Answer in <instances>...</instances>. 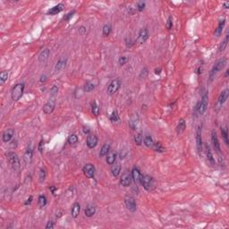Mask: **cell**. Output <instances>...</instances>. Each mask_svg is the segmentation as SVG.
<instances>
[{"label": "cell", "instance_id": "cell-1", "mask_svg": "<svg viewBox=\"0 0 229 229\" xmlns=\"http://www.w3.org/2000/svg\"><path fill=\"white\" fill-rule=\"evenodd\" d=\"M226 62H227V60L226 58L223 57V58H221L219 59L218 61L216 62V64L214 65V66L212 67V69L211 71L210 72V82H212V81L214 80V78L216 77V75H218V73L223 70V68L226 66Z\"/></svg>", "mask_w": 229, "mask_h": 229}, {"label": "cell", "instance_id": "cell-2", "mask_svg": "<svg viewBox=\"0 0 229 229\" xmlns=\"http://www.w3.org/2000/svg\"><path fill=\"white\" fill-rule=\"evenodd\" d=\"M7 159L8 162L10 164V166H12V168L15 171L19 172L21 170V161H20V158L18 157V155L15 152H8L7 153Z\"/></svg>", "mask_w": 229, "mask_h": 229}, {"label": "cell", "instance_id": "cell-3", "mask_svg": "<svg viewBox=\"0 0 229 229\" xmlns=\"http://www.w3.org/2000/svg\"><path fill=\"white\" fill-rule=\"evenodd\" d=\"M24 83H17L12 90V99L13 101H18L22 98L24 91Z\"/></svg>", "mask_w": 229, "mask_h": 229}, {"label": "cell", "instance_id": "cell-4", "mask_svg": "<svg viewBox=\"0 0 229 229\" xmlns=\"http://www.w3.org/2000/svg\"><path fill=\"white\" fill-rule=\"evenodd\" d=\"M208 93H205L202 96V98H201V100L198 103L196 107V111L198 112L199 114L202 116L206 112L208 109Z\"/></svg>", "mask_w": 229, "mask_h": 229}, {"label": "cell", "instance_id": "cell-5", "mask_svg": "<svg viewBox=\"0 0 229 229\" xmlns=\"http://www.w3.org/2000/svg\"><path fill=\"white\" fill-rule=\"evenodd\" d=\"M140 185H142L144 189L147 191H152L155 187V181H154L153 177L146 174V176H143Z\"/></svg>", "mask_w": 229, "mask_h": 229}, {"label": "cell", "instance_id": "cell-6", "mask_svg": "<svg viewBox=\"0 0 229 229\" xmlns=\"http://www.w3.org/2000/svg\"><path fill=\"white\" fill-rule=\"evenodd\" d=\"M124 204L126 208L132 212L136 211L137 210V204H136V200L132 195H126L124 197Z\"/></svg>", "mask_w": 229, "mask_h": 229}, {"label": "cell", "instance_id": "cell-7", "mask_svg": "<svg viewBox=\"0 0 229 229\" xmlns=\"http://www.w3.org/2000/svg\"><path fill=\"white\" fill-rule=\"evenodd\" d=\"M121 87V81L119 79H114L109 83V87H107V93L112 95V94L116 93Z\"/></svg>", "mask_w": 229, "mask_h": 229}, {"label": "cell", "instance_id": "cell-8", "mask_svg": "<svg viewBox=\"0 0 229 229\" xmlns=\"http://www.w3.org/2000/svg\"><path fill=\"white\" fill-rule=\"evenodd\" d=\"M95 166L92 164H86L83 168V172L84 174V176L88 178H93L95 176Z\"/></svg>", "mask_w": 229, "mask_h": 229}, {"label": "cell", "instance_id": "cell-9", "mask_svg": "<svg viewBox=\"0 0 229 229\" xmlns=\"http://www.w3.org/2000/svg\"><path fill=\"white\" fill-rule=\"evenodd\" d=\"M132 180L134 181V183L140 184L141 181H142L143 174L140 173V171L138 167L134 166L132 170Z\"/></svg>", "mask_w": 229, "mask_h": 229}, {"label": "cell", "instance_id": "cell-10", "mask_svg": "<svg viewBox=\"0 0 229 229\" xmlns=\"http://www.w3.org/2000/svg\"><path fill=\"white\" fill-rule=\"evenodd\" d=\"M132 181V174L129 173H124L120 178V184L124 187H128L131 185Z\"/></svg>", "mask_w": 229, "mask_h": 229}, {"label": "cell", "instance_id": "cell-11", "mask_svg": "<svg viewBox=\"0 0 229 229\" xmlns=\"http://www.w3.org/2000/svg\"><path fill=\"white\" fill-rule=\"evenodd\" d=\"M55 107H56V100L54 99H49V101L44 105V107H43V112L46 114H51L54 111Z\"/></svg>", "mask_w": 229, "mask_h": 229}, {"label": "cell", "instance_id": "cell-12", "mask_svg": "<svg viewBox=\"0 0 229 229\" xmlns=\"http://www.w3.org/2000/svg\"><path fill=\"white\" fill-rule=\"evenodd\" d=\"M86 142H87V146H88V148H90V149H93V148H95L98 145L99 139L95 134L89 133L88 136H87Z\"/></svg>", "mask_w": 229, "mask_h": 229}, {"label": "cell", "instance_id": "cell-13", "mask_svg": "<svg viewBox=\"0 0 229 229\" xmlns=\"http://www.w3.org/2000/svg\"><path fill=\"white\" fill-rule=\"evenodd\" d=\"M196 146L198 153L200 154L202 151V139H201V127L198 126L196 130Z\"/></svg>", "mask_w": 229, "mask_h": 229}, {"label": "cell", "instance_id": "cell-14", "mask_svg": "<svg viewBox=\"0 0 229 229\" xmlns=\"http://www.w3.org/2000/svg\"><path fill=\"white\" fill-rule=\"evenodd\" d=\"M149 38V31H148L147 29L143 28L141 29L140 31H139V34H138V38L136 39V41L139 43V44H143L146 42V40Z\"/></svg>", "mask_w": 229, "mask_h": 229}, {"label": "cell", "instance_id": "cell-15", "mask_svg": "<svg viewBox=\"0 0 229 229\" xmlns=\"http://www.w3.org/2000/svg\"><path fill=\"white\" fill-rule=\"evenodd\" d=\"M65 9V5L64 4H58L55 6L51 7L48 12H47V15H56L57 13H61Z\"/></svg>", "mask_w": 229, "mask_h": 229}, {"label": "cell", "instance_id": "cell-16", "mask_svg": "<svg viewBox=\"0 0 229 229\" xmlns=\"http://www.w3.org/2000/svg\"><path fill=\"white\" fill-rule=\"evenodd\" d=\"M13 136H15V131H13V129H7V130H5L4 132H3V135H2V140L4 142H9V141L13 138Z\"/></svg>", "mask_w": 229, "mask_h": 229}, {"label": "cell", "instance_id": "cell-17", "mask_svg": "<svg viewBox=\"0 0 229 229\" xmlns=\"http://www.w3.org/2000/svg\"><path fill=\"white\" fill-rule=\"evenodd\" d=\"M66 65H67V58H60L57 61V63L56 64L55 71L57 73L62 72L66 67Z\"/></svg>", "mask_w": 229, "mask_h": 229}, {"label": "cell", "instance_id": "cell-18", "mask_svg": "<svg viewBox=\"0 0 229 229\" xmlns=\"http://www.w3.org/2000/svg\"><path fill=\"white\" fill-rule=\"evenodd\" d=\"M211 141H212L215 150H217V152H220V143H219V140L217 135V132L215 131H212L211 132Z\"/></svg>", "mask_w": 229, "mask_h": 229}, {"label": "cell", "instance_id": "cell-19", "mask_svg": "<svg viewBox=\"0 0 229 229\" xmlns=\"http://www.w3.org/2000/svg\"><path fill=\"white\" fill-rule=\"evenodd\" d=\"M50 55V50L49 49H45L41 52L39 54V61L40 63H44L45 61L48 60Z\"/></svg>", "mask_w": 229, "mask_h": 229}, {"label": "cell", "instance_id": "cell-20", "mask_svg": "<svg viewBox=\"0 0 229 229\" xmlns=\"http://www.w3.org/2000/svg\"><path fill=\"white\" fill-rule=\"evenodd\" d=\"M228 96H229V90L228 89H226L224 90L220 93V95L218 97V103L219 105H223L228 99Z\"/></svg>", "mask_w": 229, "mask_h": 229}, {"label": "cell", "instance_id": "cell-21", "mask_svg": "<svg viewBox=\"0 0 229 229\" xmlns=\"http://www.w3.org/2000/svg\"><path fill=\"white\" fill-rule=\"evenodd\" d=\"M225 24H226V20L223 19V20H220L219 23H218V28L216 29V31H215V36H216L217 38L220 37L221 34H222V31H223V29H224V27H225Z\"/></svg>", "mask_w": 229, "mask_h": 229}, {"label": "cell", "instance_id": "cell-22", "mask_svg": "<svg viewBox=\"0 0 229 229\" xmlns=\"http://www.w3.org/2000/svg\"><path fill=\"white\" fill-rule=\"evenodd\" d=\"M111 172L114 177H117L121 173V165L118 162H114L111 166Z\"/></svg>", "mask_w": 229, "mask_h": 229}, {"label": "cell", "instance_id": "cell-23", "mask_svg": "<svg viewBox=\"0 0 229 229\" xmlns=\"http://www.w3.org/2000/svg\"><path fill=\"white\" fill-rule=\"evenodd\" d=\"M206 155H207V158L208 160V162H210L212 166H214L215 165V158L213 156V153L211 151L210 147L208 144L206 145Z\"/></svg>", "mask_w": 229, "mask_h": 229}, {"label": "cell", "instance_id": "cell-24", "mask_svg": "<svg viewBox=\"0 0 229 229\" xmlns=\"http://www.w3.org/2000/svg\"><path fill=\"white\" fill-rule=\"evenodd\" d=\"M116 157H117V154L116 152H113V151H109L107 155V163L109 165H113L114 162H116Z\"/></svg>", "mask_w": 229, "mask_h": 229}, {"label": "cell", "instance_id": "cell-25", "mask_svg": "<svg viewBox=\"0 0 229 229\" xmlns=\"http://www.w3.org/2000/svg\"><path fill=\"white\" fill-rule=\"evenodd\" d=\"M80 211H81V205L78 202H75L72 207V210H71L72 217L73 218H76L79 216Z\"/></svg>", "mask_w": 229, "mask_h": 229}, {"label": "cell", "instance_id": "cell-26", "mask_svg": "<svg viewBox=\"0 0 229 229\" xmlns=\"http://www.w3.org/2000/svg\"><path fill=\"white\" fill-rule=\"evenodd\" d=\"M32 154H33V151H32V149L30 147L27 149L25 154H24V156H23V159H24V162L28 165L31 163V158H32Z\"/></svg>", "mask_w": 229, "mask_h": 229}, {"label": "cell", "instance_id": "cell-27", "mask_svg": "<svg viewBox=\"0 0 229 229\" xmlns=\"http://www.w3.org/2000/svg\"><path fill=\"white\" fill-rule=\"evenodd\" d=\"M185 128H186V122H185V120L184 119H180L179 120V123H178V125L176 127V132L177 134H181V133H183L185 130Z\"/></svg>", "mask_w": 229, "mask_h": 229}, {"label": "cell", "instance_id": "cell-28", "mask_svg": "<svg viewBox=\"0 0 229 229\" xmlns=\"http://www.w3.org/2000/svg\"><path fill=\"white\" fill-rule=\"evenodd\" d=\"M110 148H111V144L110 143H105L102 146L100 151H99V157H105V156H107V153L110 151Z\"/></svg>", "mask_w": 229, "mask_h": 229}, {"label": "cell", "instance_id": "cell-29", "mask_svg": "<svg viewBox=\"0 0 229 229\" xmlns=\"http://www.w3.org/2000/svg\"><path fill=\"white\" fill-rule=\"evenodd\" d=\"M95 213H96V208H95V207H94V206H88L86 208L85 211H84L85 216L88 217V218L92 217L93 215H95Z\"/></svg>", "mask_w": 229, "mask_h": 229}, {"label": "cell", "instance_id": "cell-30", "mask_svg": "<svg viewBox=\"0 0 229 229\" xmlns=\"http://www.w3.org/2000/svg\"><path fill=\"white\" fill-rule=\"evenodd\" d=\"M152 148H153V150L155 151H156V152H159V153H162V152H164L166 150V149L163 147L162 143L159 142V141H158V142H154Z\"/></svg>", "mask_w": 229, "mask_h": 229}, {"label": "cell", "instance_id": "cell-31", "mask_svg": "<svg viewBox=\"0 0 229 229\" xmlns=\"http://www.w3.org/2000/svg\"><path fill=\"white\" fill-rule=\"evenodd\" d=\"M142 140H143V136H142V133H141L140 132H136L135 134H134V142H135L136 145L140 146L141 143H142Z\"/></svg>", "mask_w": 229, "mask_h": 229}, {"label": "cell", "instance_id": "cell-32", "mask_svg": "<svg viewBox=\"0 0 229 229\" xmlns=\"http://www.w3.org/2000/svg\"><path fill=\"white\" fill-rule=\"evenodd\" d=\"M111 31H112L111 25L109 23H107V24L104 25L103 29H102V33H103V35L105 37H109L110 35V33H111Z\"/></svg>", "mask_w": 229, "mask_h": 229}, {"label": "cell", "instance_id": "cell-33", "mask_svg": "<svg viewBox=\"0 0 229 229\" xmlns=\"http://www.w3.org/2000/svg\"><path fill=\"white\" fill-rule=\"evenodd\" d=\"M78 140H79L78 136L76 135V134H75V133H73V134H71V135H69L68 139H67V141H68V143L71 144V145L76 144L78 142Z\"/></svg>", "mask_w": 229, "mask_h": 229}, {"label": "cell", "instance_id": "cell-34", "mask_svg": "<svg viewBox=\"0 0 229 229\" xmlns=\"http://www.w3.org/2000/svg\"><path fill=\"white\" fill-rule=\"evenodd\" d=\"M228 38H229V36H228V34H226L225 39L219 45V48H218V51L219 52H223L226 49V48L227 47V44H228Z\"/></svg>", "mask_w": 229, "mask_h": 229}, {"label": "cell", "instance_id": "cell-35", "mask_svg": "<svg viewBox=\"0 0 229 229\" xmlns=\"http://www.w3.org/2000/svg\"><path fill=\"white\" fill-rule=\"evenodd\" d=\"M143 141H144V144H145V146H146V147H148V148H150V147H152V146H153V144H154L153 139H152V137H151V136H150V135H146V136L144 137V140H143Z\"/></svg>", "mask_w": 229, "mask_h": 229}, {"label": "cell", "instance_id": "cell-36", "mask_svg": "<svg viewBox=\"0 0 229 229\" xmlns=\"http://www.w3.org/2000/svg\"><path fill=\"white\" fill-rule=\"evenodd\" d=\"M95 87L96 86H95V84H94V83H92L91 82H87L85 83L84 87H83V91L85 92H90V91H92L94 89H95Z\"/></svg>", "mask_w": 229, "mask_h": 229}, {"label": "cell", "instance_id": "cell-37", "mask_svg": "<svg viewBox=\"0 0 229 229\" xmlns=\"http://www.w3.org/2000/svg\"><path fill=\"white\" fill-rule=\"evenodd\" d=\"M91 112L95 116H98L99 114V107L96 101H93L91 103Z\"/></svg>", "mask_w": 229, "mask_h": 229}, {"label": "cell", "instance_id": "cell-38", "mask_svg": "<svg viewBox=\"0 0 229 229\" xmlns=\"http://www.w3.org/2000/svg\"><path fill=\"white\" fill-rule=\"evenodd\" d=\"M38 203L40 208H44L47 205V198L45 195H39L38 199Z\"/></svg>", "mask_w": 229, "mask_h": 229}, {"label": "cell", "instance_id": "cell-39", "mask_svg": "<svg viewBox=\"0 0 229 229\" xmlns=\"http://www.w3.org/2000/svg\"><path fill=\"white\" fill-rule=\"evenodd\" d=\"M221 133H222V137L224 139V141L226 145H228V130H227V127H225L223 129L221 130Z\"/></svg>", "mask_w": 229, "mask_h": 229}, {"label": "cell", "instance_id": "cell-40", "mask_svg": "<svg viewBox=\"0 0 229 229\" xmlns=\"http://www.w3.org/2000/svg\"><path fill=\"white\" fill-rule=\"evenodd\" d=\"M119 114L117 113L116 110H114L113 111V113L110 114V116H109V120L111 121V122H117V121H119Z\"/></svg>", "mask_w": 229, "mask_h": 229}, {"label": "cell", "instance_id": "cell-41", "mask_svg": "<svg viewBox=\"0 0 229 229\" xmlns=\"http://www.w3.org/2000/svg\"><path fill=\"white\" fill-rule=\"evenodd\" d=\"M8 79V72L4 71L0 73V81H1V83L3 84L5 82H6Z\"/></svg>", "mask_w": 229, "mask_h": 229}, {"label": "cell", "instance_id": "cell-42", "mask_svg": "<svg viewBox=\"0 0 229 229\" xmlns=\"http://www.w3.org/2000/svg\"><path fill=\"white\" fill-rule=\"evenodd\" d=\"M46 176H47V173H46V170L41 168L39 171V182H43L45 179H46Z\"/></svg>", "mask_w": 229, "mask_h": 229}, {"label": "cell", "instance_id": "cell-43", "mask_svg": "<svg viewBox=\"0 0 229 229\" xmlns=\"http://www.w3.org/2000/svg\"><path fill=\"white\" fill-rule=\"evenodd\" d=\"M145 3L144 2H138L137 3V6H136V9L139 11V12H142L145 8Z\"/></svg>", "mask_w": 229, "mask_h": 229}, {"label": "cell", "instance_id": "cell-44", "mask_svg": "<svg viewBox=\"0 0 229 229\" xmlns=\"http://www.w3.org/2000/svg\"><path fill=\"white\" fill-rule=\"evenodd\" d=\"M118 62H119V65H125L128 62V57H124V56L120 57L119 59H118Z\"/></svg>", "mask_w": 229, "mask_h": 229}, {"label": "cell", "instance_id": "cell-45", "mask_svg": "<svg viewBox=\"0 0 229 229\" xmlns=\"http://www.w3.org/2000/svg\"><path fill=\"white\" fill-rule=\"evenodd\" d=\"M75 10H73V11H71L70 13H67V15L63 18V20H65V21H69V20L73 16V15H75Z\"/></svg>", "mask_w": 229, "mask_h": 229}, {"label": "cell", "instance_id": "cell-46", "mask_svg": "<svg viewBox=\"0 0 229 229\" xmlns=\"http://www.w3.org/2000/svg\"><path fill=\"white\" fill-rule=\"evenodd\" d=\"M173 27V20H172V16L168 17L167 23H166V29L167 30H171Z\"/></svg>", "mask_w": 229, "mask_h": 229}, {"label": "cell", "instance_id": "cell-47", "mask_svg": "<svg viewBox=\"0 0 229 229\" xmlns=\"http://www.w3.org/2000/svg\"><path fill=\"white\" fill-rule=\"evenodd\" d=\"M58 92V88L57 86H53L52 87V89L50 90V94H51V96H55L57 95Z\"/></svg>", "mask_w": 229, "mask_h": 229}, {"label": "cell", "instance_id": "cell-48", "mask_svg": "<svg viewBox=\"0 0 229 229\" xmlns=\"http://www.w3.org/2000/svg\"><path fill=\"white\" fill-rule=\"evenodd\" d=\"M38 149H39V150L40 153H42V152H43V150H44V140H41L39 141Z\"/></svg>", "mask_w": 229, "mask_h": 229}, {"label": "cell", "instance_id": "cell-49", "mask_svg": "<svg viewBox=\"0 0 229 229\" xmlns=\"http://www.w3.org/2000/svg\"><path fill=\"white\" fill-rule=\"evenodd\" d=\"M86 31H86V28H85L84 26H81L80 28H79V33H80L81 35H84L85 33H86Z\"/></svg>", "mask_w": 229, "mask_h": 229}, {"label": "cell", "instance_id": "cell-50", "mask_svg": "<svg viewBox=\"0 0 229 229\" xmlns=\"http://www.w3.org/2000/svg\"><path fill=\"white\" fill-rule=\"evenodd\" d=\"M46 228L47 229H53L54 228V223L52 221H49L48 224L46 225Z\"/></svg>", "mask_w": 229, "mask_h": 229}, {"label": "cell", "instance_id": "cell-51", "mask_svg": "<svg viewBox=\"0 0 229 229\" xmlns=\"http://www.w3.org/2000/svg\"><path fill=\"white\" fill-rule=\"evenodd\" d=\"M31 201H32V196H30L28 199L26 200V201H25V203H24V205H30L31 203Z\"/></svg>", "mask_w": 229, "mask_h": 229}, {"label": "cell", "instance_id": "cell-52", "mask_svg": "<svg viewBox=\"0 0 229 229\" xmlns=\"http://www.w3.org/2000/svg\"><path fill=\"white\" fill-rule=\"evenodd\" d=\"M155 75H159L160 73H161V72H162V69L160 68V67H158V68H156L155 69Z\"/></svg>", "mask_w": 229, "mask_h": 229}, {"label": "cell", "instance_id": "cell-53", "mask_svg": "<svg viewBox=\"0 0 229 229\" xmlns=\"http://www.w3.org/2000/svg\"><path fill=\"white\" fill-rule=\"evenodd\" d=\"M83 132L85 134H89L90 133V129L88 127H83Z\"/></svg>", "mask_w": 229, "mask_h": 229}, {"label": "cell", "instance_id": "cell-54", "mask_svg": "<svg viewBox=\"0 0 229 229\" xmlns=\"http://www.w3.org/2000/svg\"><path fill=\"white\" fill-rule=\"evenodd\" d=\"M49 190L52 192L53 194H55V191L57 190V187H55V186H50V187H49Z\"/></svg>", "mask_w": 229, "mask_h": 229}, {"label": "cell", "instance_id": "cell-55", "mask_svg": "<svg viewBox=\"0 0 229 229\" xmlns=\"http://www.w3.org/2000/svg\"><path fill=\"white\" fill-rule=\"evenodd\" d=\"M202 71H203V67L202 66H200L199 68H198V70H197V73L198 75H200V73H202Z\"/></svg>", "mask_w": 229, "mask_h": 229}, {"label": "cell", "instance_id": "cell-56", "mask_svg": "<svg viewBox=\"0 0 229 229\" xmlns=\"http://www.w3.org/2000/svg\"><path fill=\"white\" fill-rule=\"evenodd\" d=\"M46 79H47V76H46L45 75H41V77H40V82H41V83H44V82H46Z\"/></svg>", "mask_w": 229, "mask_h": 229}, {"label": "cell", "instance_id": "cell-57", "mask_svg": "<svg viewBox=\"0 0 229 229\" xmlns=\"http://www.w3.org/2000/svg\"><path fill=\"white\" fill-rule=\"evenodd\" d=\"M228 6H229V2H226V3L224 4V7L227 9V8H228Z\"/></svg>", "mask_w": 229, "mask_h": 229}, {"label": "cell", "instance_id": "cell-58", "mask_svg": "<svg viewBox=\"0 0 229 229\" xmlns=\"http://www.w3.org/2000/svg\"><path fill=\"white\" fill-rule=\"evenodd\" d=\"M228 73H229V70H226V75H225V77H227V76H228Z\"/></svg>", "mask_w": 229, "mask_h": 229}]
</instances>
